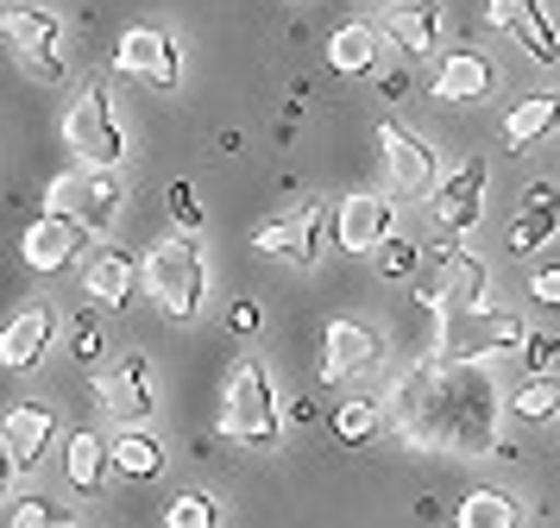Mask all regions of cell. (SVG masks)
<instances>
[{"label":"cell","instance_id":"cell-1","mask_svg":"<svg viewBox=\"0 0 560 528\" xmlns=\"http://www.w3.org/2000/svg\"><path fill=\"white\" fill-rule=\"evenodd\" d=\"M390 422L409 447L485 459L504 447V390L491 365H447L422 359L390 390Z\"/></svg>","mask_w":560,"mask_h":528},{"label":"cell","instance_id":"cell-2","mask_svg":"<svg viewBox=\"0 0 560 528\" xmlns=\"http://www.w3.org/2000/svg\"><path fill=\"white\" fill-rule=\"evenodd\" d=\"M523 340H529L523 315L491 308V302L434 315V359H447V365H491L498 352H523Z\"/></svg>","mask_w":560,"mask_h":528},{"label":"cell","instance_id":"cell-3","mask_svg":"<svg viewBox=\"0 0 560 528\" xmlns=\"http://www.w3.org/2000/svg\"><path fill=\"white\" fill-rule=\"evenodd\" d=\"M139 277H145V296L171 315V321H196L208 296V258L202 246L177 233V239H158L145 258H139Z\"/></svg>","mask_w":560,"mask_h":528},{"label":"cell","instance_id":"cell-4","mask_svg":"<svg viewBox=\"0 0 560 528\" xmlns=\"http://www.w3.org/2000/svg\"><path fill=\"white\" fill-rule=\"evenodd\" d=\"M221 434L228 441H240V447H278L283 434V415H278V397H271V377H265V365H240V372L228 377V397H221Z\"/></svg>","mask_w":560,"mask_h":528},{"label":"cell","instance_id":"cell-5","mask_svg":"<svg viewBox=\"0 0 560 528\" xmlns=\"http://www.w3.org/2000/svg\"><path fill=\"white\" fill-rule=\"evenodd\" d=\"M63 145L77 151L82 171H114L127 157V132L114 120V101H107V82H89L70 114H63Z\"/></svg>","mask_w":560,"mask_h":528},{"label":"cell","instance_id":"cell-6","mask_svg":"<svg viewBox=\"0 0 560 528\" xmlns=\"http://www.w3.org/2000/svg\"><path fill=\"white\" fill-rule=\"evenodd\" d=\"M45 196H51L45 214L77 221L82 239H102L107 226H114V214H120V183H114V171H70V176H57Z\"/></svg>","mask_w":560,"mask_h":528},{"label":"cell","instance_id":"cell-7","mask_svg":"<svg viewBox=\"0 0 560 528\" xmlns=\"http://www.w3.org/2000/svg\"><path fill=\"white\" fill-rule=\"evenodd\" d=\"M95 402H102L114 422L127 427H145L158 415V384H152V359H139V352H127V359H114L102 377H95Z\"/></svg>","mask_w":560,"mask_h":528},{"label":"cell","instance_id":"cell-8","mask_svg":"<svg viewBox=\"0 0 560 528\" xmlns=\"http://www.w3.org/2000/svg\"><path fill=\"white\" fill-rule=\"evenodd\" d=\"M114 70L139 75V82H152V89H177L183 50L164 25H132V32H120V45H114Z\"/></svg>","mask_w":560,"mask_h":528},{"label":"cell","instance_id":"cell-9","mask_svg":"<svg viewBox=\"0 0 560 528\" xmlns=\"http://www.w3.org/2000/svg\"><path fill=\"white\" fill-rule=\"evenodd\" d=\"M397 233V201L378 196V189H359V196H347L340 208H334V246L340 251H378L384 239Z\"/></svg>","mask_w":560,"mask_h":528},{"label":"cell","instance_id":"cell-10","mask_svg":"<svg viewBox=\"0 0 560 528\" xmlns=\"http://www.w3.org/2000/svg\"><path fill=\"white\" fill-rule=\"evenodd\" d=\"M485 25L491 32H510L516 45L529 50V63H541V70L560 63V32L541 13V0H485Z\"/></svg>","mask_w":560,"mask_h":528},{"label":"cell","instance_id":"cell-11","mask_svg":"<svg viewBox=\"0 0 560 528\" xmlns=\"http://www.w3.org/2000/svg\"><path fill=\"white\" fill-rule=\"evenodd\" d=\"M485 176H491V164H485V157H466L454 176H441V183H434L429 208H434V221L447 226V233H472V226H479V214H485Z\"/></svg>","mask_w":560,"mask_h":528},{"label":"cell","instance_id":"cell-12","mask_svg":"<svg viewBox=\"0 0 560 528\" xmlns=\"http://www.w3.org/2000/svg\"><path fill=\"white\" fill-rule=\"evenodd\" d=\"M253 246L265 258H283V265H315L322 258V201H303L296 214H283V221H265L253 233Z\"/></svg>","mask_w":560,"mask_h":528},{"label":"cell","instance_id":"cell-13","mask_svg":"<svg viewBox=\"0 0 560 528\" xmlns=\"http://www.w3.org/2000/svg\"><path fill=\"white\" fill-rule=\"evenodd\" d=\"M378 145H384V171H390V183L404 189V196H434V145L429 139H416L409 126L384 120L378 126Z\"/></svg>","mask_w":560,"mask_h":528},{"label":"cell","instance_id":"cell-14","mask_svg":"<svg viewBox=\"0 0 560 528\" xmlns=\"http://www.w3.org/2000/svg\"><path fill=\"white\" fill-rule=\"evenodd\" d=\"M378 365V333L365 321H328L322 340V384H353Z\"/></svg>","mask_w":560,"mask_h":528},{"label":"cell","instance_id":"cell-15","mask_svg":"<svg viewBox=\"0 0 560 528\" xmlns=\"http://www.w3.org/2000/svg\"><path fill=\"white\" fill-rule=\"evenodd\" d=\"M77 246H82V226L63 221V214H38V221L20 233V258H26L38 277H57L77 265Z\"/></svg>","mask_w":560,"mask_h":528},{"label":"cell","instance_id":"cell-16","mask_svg":"<svg viewBox=\"0 0 560 528\" xmlns=\"http://www.w3.org/2000/svg\"><path fill=\"white\" fill-rule=\"evenodd\" d=\"M555 239H560V189L555 183H529V189H523V214L510 221L504 246L516 251V258H529V251L555 246Z\"/></svg>","mask_w":560,"mask_h":528},{"label":"cell","instance_id":"cell-17","mask_svg":"<svg viewBox=\"0 0 560 528\" xmlns=\"http://www.w3.org/2000/svg\"><path fill=\"white\" fill-rule=\"evenodd\" d=\"M51 441H57V415L38 409V402H13V409L0 415V447H7V459H13L20 472H32Z\"/></svg>","mask_w":560,"mask_h":528},{"label":"cell","instance_id":"cell-18","mask_svg":"<svg viewBox=\"0 0 560 528\" xmlns=\"http://www.w3.org/2000/svg\"><path fill=\"white\" fill-rule=\"evenodd\" d=\"M51 333H57V315L45 302L20 308L13 321L0 327V372H32L45 359V347H51Z\"/></svg>","mask_w":560,"mask_h":528},{"label":"cell","instance_id":"cell-19","mask_svg":"<svg viewBox=\"0 0 560 528\" xmlns=\"http://www.w3.org/2000/svg\"><path fill=\"white\" fill-rule=\"evenodd\" d=\"M498 89V70H491V57L485 50H447L441 57V70H434V101H454V107H472Z\"/></svg>","mask_w":560,"mask_h":528},{"label":"cell","instance_id":"cell-20","mask_svg":"<svg viewBox=\"0 0 560 528\" xmlns=\"http://www.w3.org/2000/svg\"><path fill=\"white\" fill-rule=\"evenodd\" d=\"M82 296H95V308H127L132 296H139V258L132 251H95L89 265H82Z\"/></svg>","mask_w":560,"mask_h":528},{"label":"cell","instance_id":"cell-21","mask_svg":"<svg viewBox=\"0 0 560 528\" xmlns=\"http://www.w3.org/2000/svg\"><path fill=\"white\" fill-rule=\"evenodd\" d=\"M0 38L20 50V57H51L63 45V25H57L51 7H26V0H13V7H0Z\"/></svg>","mask_w":560,"mask_h":528},{"label":"cell","instance_id":"cell-22","mask_svg":"<svg viewBox=\"0 0 560 528\" xmlns=\"http://www.w3.org/2000/svg\"><path fill=\"white\" fill-rule=\"evenodd\" d=\"M441 25H447L441 0H397L390 20H384V32H390V45L404 50V57H429V50L441 45Z\"/></svg>","mask_w":560,"mask_h":528},{"label":"cell","instance_id":"cell-23","mask_svg":"<svg viewBox=\"0 0 560 528\" xmlns=\"http://www.w3.org/2000/svg\"><path fill=\"white\" fill-rule=\"evenodd\" d=\"M548 132H560V95H523L516 107L504 114V145L510 151H529V145H541Z\"/></svg>","mask_w":560,"mask_h":528},{"label":"cell","instance_id":"cell-24","mask_svg":"<svg viewBox=\"0 0 560 528\" xmlns=\"http://www.w3.org/2000/svg\"><path fill=\"white\" fill-rule=\"evenodd\" d=\"M485 283H491V277H485V265L472 251H459V246L441 251V283H434V290H441V308H479Z\"/></svg>","mask_w":560,"mask_h":528},{"label":"cell","instance_id":"cell-25","mask_svg":"<svg viewBox=\"0 0 560 528\" xmlns=\"http://www.w3.org/2000/svg\"><path fill=\"white\" fill-rule=\"evenodd\" d=\"M107 466L120 478H139V484H145V478L164 472V441H158L152 427H127V434L107 441Z\"/></svg>","mask_w":560,"mask_h":528},{"label":"cell","instance_id":"cell-26","mask_svg":"<svg viewBox=\"0 0 560 528\" xmlns=\"http://www.w3.org/2000/svg\"><path fill=\"white\" fill-rule=\"evenodd\" d=\"M63 478H70V491H102L107 441L95 427H77V434H70V447H63Z\"/></svg>","mask_w":560,"mask_h":528},{"label":"cell","instance_id":"cell-27","mask_svg":"<svg viewBox=\"0 0 560 528\" xmlns=\"http://www.w3.org/2000/svg\"><path fill=\"white\" fill-rule=\"evenodd\" d=\"M454 528H523V509H516V497L510 491H472V497H459L454 509Z\"/></svg>","mask_w":560,"mask_h":528},{"label":"cell","instance_id":"cell-28","mask_svg":"<svg viewBox=\"0 0 560 528\" xmlns=\"http://www.w3.org/2000/svg\"><path fill=\"white\" fill-rule=\"evenodd\" d=\"M328 63L340 75H365L378 63V25H340L328 38Z\"/></svg>","mask_w":560,"mask_h":528},{"label":"cell","instance_id":"cell-29","mask_svg":"<svg viewBox=\"0 0 560 528\" xmlns=\"http://www.w3.org/2000/svg\"><path fill=\"white\" fill-rule=\"evenodd\" d=\"M510 415L523 422H560V372L555 377H523L510 390Z\"/></svg>","mask_w":560,"mask_h":528},{"label":"cell","instance_id":"cell-30","mask_svg":"<svg viewBox=\"0 0 560 528\" xmlns=\"http://www.w3.org/2000/svg\"><path fill=\"white\" fill-rule=\"evenodd\" d=\"M384 409L372 397H347L340 409H334V434H340V447H365L372 434H378Z\"/></svg>","mask_w":560,"mask_h":528},{"label":"cell","instance_id":"cell-31","mask_svg":"<svg viewBox=\"0 0 560 528\" xmlns=\"http://www.w3.org/2000/svg\"><path fill=\"white\" fill-rule=\"evenodd\" d=\"M63 333H70V359H77V365H95V359H102V308H95V302L77 308V315L63 321Z\"/></svg>","mask_w":560,"mask_h":528},{"label":"cell","instance_id":"cell-32","mask_svg":"<svg viewBox=\"0 0 560 528\" xmlns=\"http://www.w3.org/2000/svg\"><path fill=\"white\" fill-rule=\"evenodd\" d=\"M164 528H221V503L208 497V491H183L164 509Z\"/></svg>","mask_w":560,"mask_h":528},{"label":"cell","instance_id":"cell-33","mask_svg":"<svg viewBox=\"0 0 560 528\" xmlns=\"http://www.w3.org/2000/svg\"><path fill=\"white\" fill-rule=\"evenodd\" d=\"M164 208H171V221H177L183 233H202L208 226V208H202V196H196V183H171V189H164Z\"/></svg>","mask_w":560,"mask_h":528},{"label":"cell","instance_id":"cell-34","mask_svg":"<svg viewBox=\"0 0 560 528\" xmlns=\"http://www.w3.org/2000/svg\"><path fill=\"white\" fill-rule=\"evenodd\" d=\"M416 258H422V251L409 246V239H397V233H390V239L378 246V277L404 283V277H416Z\"/></svg>","mask_w":560,"mask_h":528},{"label":"cell","instance_id":"cell-35","mask_svg":"<svg viewBox=\"0 0 560 528\" xmlns=\"http://www.w3.org/2000/svg\"><path fill=\"white\" fill-rule=\"evenodd\" d=\"M523 365H529V377H555L560 340H555V333H529V340H523Z\"/></svg>","mask_w":560,"mask_h":528},{"label":"cell","instance_id":"cell-36","mask_svg":"<svg viewBox=\"0 0 560 528\" xmlns=\"http://www.w3.org/2000/svg\"><path fill=\"white\" fill-rule=\"evenodd\" d=\"M7 523H13V528H57L63 516H57V503H45V497H20Z\"/></svg>","mask_w":560,"mask_h":528},{"label":"cell","instance_id":"cell-37","mask_svg":"<svg viewBox=\"0 0 560 528\" xmlns=\"http://www.w3.org/2000/svg\"><path fill=\"white\" fill-rule=\"evenodd\" d=\"M529 296L541 302V308H560V265H535V277H529Z\"/></svg>","mask_w":560,"mask_h":528},{"label":"cell","instance_id":"cell-38","mask_svg":"<svg viewBox=\"0 0 560 528\" xmlns=\"http://www.w3.org/2000/svg\"><path fill=\"white\" fill-rule=\"evenodd\" d=\"M258 327H265V315H258V302H246V296H240V302L228 308V333H240V340H253Z\"/></svg>","mask_w":560,"mask_h":528},{"label":"cell","instance_id":"cell-39","mask_svg":"<svg viewBox=\"0 0 560 528\" xmlns=\"http://www.w3.org/2000/svg\"><path fill=\"white\" fill-rule=\"evenodd\" d=\"M20 63H26V75H38V82H63V57H20Z\"/></svg>","mask_w":560,"mask_h":528},{"label":"cell","instance_id":"cell-40","mask_svg":"<svg viewBox=\"0 0 560 528\" xmlns=\"http://www.w3.org/2000/svg\"><path fill=\"white\" fill-rule=\"evenodd\" d=\"M290 415H296L303 427H315V422H322V402H315V397H296V402H290Z\"/></svg>","mask_w":560,"mask_h":528},{"label":"cell","instance_id":"cell-41","mask_svg":"<svg viewBox=\"0 0 560 528\" xmlns=\"http://www.w3.org/2000/svg\"><path fill=\"white\" fill-rule=\"evenodd\" d=\"M214 151H221V157H240V151H246V139H240V132H221V139H214Z\"/></svg>","mask_w":560,"mask_h":528},{"label":"cell","instance_id":"cell-42","mask_svg":"<svg viewBox=\"0 0 560 528\" xmlns=\"http://www.w3.org/2000/svg\"><path fill=\"white\" fill-rule=\"evenodd\" d=\"M13 472H20V466H13V459H7V447H0V497H7V491H13Z\"/></svg>","mask_w":560,"mask_h":528},{"label":"cell","instance_id":"cell-43","mask_svg":"<svg viewBox=\"0 0 560 528\" xmlns=\"http://www.w3.org/2000/svg\"><path fill=\"white\" fill-rule=\"evenodd\" d=\"M57 528H70V523H57Z\"/></svg>","mask_w":560,"mask_h":528}]
</instances>
